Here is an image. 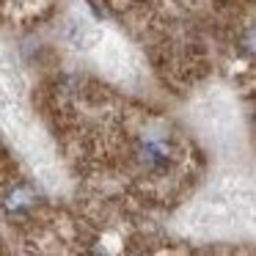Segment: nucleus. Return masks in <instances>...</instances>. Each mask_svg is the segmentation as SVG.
<instances>
[{"label": "nucleus", "mask_w": 256, "mask_h": 256, "mask_svg": "<svg viewBox=\"0 0 256 256\" xmlns=\"http://www.w3.org/2000/svg\"><path fill=\"white\" fill-rule=\"evenodd\" d=\"M135 157L149 174H166L174 162V140L162 130H146L135 144Z\"/></svg>", "instance_id": "obj_1"}, {"label": "nucleus", "mask_w": 256, "mask_h": 256, "mask_svg": "<svg viewBox=\"0 0 256 256\" xmlns=\"http://www.w3.org/2000/svg\"><path fill=\"white\" fill-rule=\"evenodd\" d=\"M34 198H36L34 190L25 188V184H17V188H12L6 196V210L8 212H25V210L34 206Z\"/></svg>", "instance_id": "obj_2"}, {"label": "nucleus", "mask_w": 256, "mask_h": 256, "mask_svg": "<svg viewBox=\"0 0 256 256\" xmlns=\"http://www.w3.org/2000/svg\"><path fill=\"white\" fill-rule=\"evenodd\" d=\"M242 47L250 52V56H256V28H250L248 34L242 36Z\"/></svg>", "instance_id": "obj_3"}]
</instances>
